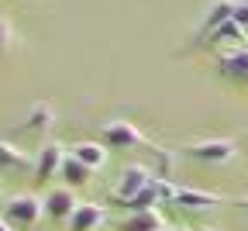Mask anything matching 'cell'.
<instances>
[{
	"label": "cell",
	"instance_id": "d6986e66",
	"mask_svg": "<svg viewBox=\"0 0 248 231\" xmlns=\"http://www.w3.org/2000/svg\"><path fill=\"white\" fill-rule=\"evenodd\" d=\"M0 231H14V228H11V221L4 217V211H0Z\"/></svg>",
	"mask_w": 248,
	"mask_h": 231
},
{
	"label": "cell",
	"instance_id": "ba28073f",
	"mask_svg": "<svg viewBox=\"0 0 248 231\" xmlns=\"http://www.w3.org/2000/svg\"><path fill=\"white\" fill-rule=\"evenodd\" d=\"M55 128V107L38 100V104H31L24 121H21V131H28V135H35V138H45L48 131Z\"/></svg>",
	"mask_w": 248,
	"mask_h": 231
},
{
	"label": "cell",
	"instance_id": "6da1fadb",
	"mask_svg": "<svg viewBox=\"0 0 248 231\" xmlns=\"http://www.w3.org/2000/svg\"><path fill=\"white\" fill-rule=\"evenodd\" d=\"M4 217L11 221V228H35L45 217V197L38 193H14L4 204Z\"/></svg>",
	"mask_w": 248,
	"mask_h": 231
},
{
	"label": "cell",
	"instance_id": "4fadbf2b",
	"mask_svg": "<svg viewBox=\"0 0 248 231\" xmlns=\"http://www.w3.org/2000/svg\"><path fill=\"white\" fill-rule=\"evenodd\" d=\"M62 186H69V190H79V186H86L90 180H93V169H86L79 159H73V155H66V162H62Z\"/></svg>",
	"mask_w": 248,
	"mask_h": 231
},
{
	"label": "cell",
	"instance_id": "3957f363",
	"mask_svg": "<svg viewBox=\"0 0 248 231\" xmlns=\"http://www.w3.org/2000/svg\"><path fill=\"white\" fill-rule=\"evenodd\" d=\"M155 183V173H152V166H124L121 169V180H117V186H114V200L121 204V200H131L135 193H141L145 186H152Z\"/></svg>",
	"mask_w": 248,
	"mask_h": 231
},
{
	"label": "cell",
	"instance_id": "7a4b0ae2",
	"mask_svg": "<svg viewBox=\"0 0 248 231\" xmlns=\"http://www.w3.org/2000/svg\"><path fill=\"white\" fill-rule=\"evenodd\" d=\"M190 155L197 162H207V166H224L238 155V142L234 138H210V142H197L190 145Z\"/></svg>",
	"mask_w": 248,
	"mask_h": 231
},
{
	"label": "cell",
	"instance_id": "7402d4cb",
	"mask_svg": "<svg viewBox=\"0 0 248 231\" xmlns=\"http://www.w3.org/2000/svg\"><path fill=\"white\" fill-rule=\"evenodd\" d=\"M200 231H214V228H200Z\"/></svg>",
	"mask_w": 248,
	"mask_h": 231
},
{
	"label": "cell",
	"instance_id": "9a60e30c",
	"mask_svg": "<svg viewBox=\"0 0 248 231\" xmlns=\"http://www.w3.org/2000/svg\"><path fill=\"white\" fill-rule=\"evenodd\" d=\"M241 38H245V31H241L234 21L217 24L214 31H203V42H207V45H228V42H241Z\"/></svg>",
	"mask_w": 248,
	"mask_h": 231
},
{
	"label": "cell",
	"instance_id": "ac0fdd59",
	"mask_svg": "<svg viewBox=\"0 0 248 231\" xmlns=\"http://www.w3.org/2000/svg\"><path fill=\"white\" fill-rule=\"evenodd\" d=\"M231 21L248 35V0H234V14H231Z\"/></svg>",
	"mask_w": 248,
	"mask_h": 231
},
{
	"label": "cell",
	"instance_id": "5b68a950",
	"mask_svg": "<svg viewBox=\"0 0 248 231\" xmlns=\"http://www.w3.org/2000/svg\"><path fill=\"white\" fill-rule=\"evenodd\" d=\"M217 76L221 80H231L238 86H248V45L241 49H228L217 55Z\"/></svg>",
	"mask_w": 248,
	"mask_h": 231
},
{
	"label": "cell",
	"instance_id": "2e32d148",
	"mask_svg": "<svg viewBox=\"0 0 248 231\" xmlns=\"http://www.w3.org/2000/svg\"><path fill=\"white\" fill-rule=\"evenodd\" d=\"M231 14H234V0H214L210 11H207V17H203V31H214L217 24L231 21Z\"/></svg>",
	"mask_w": 248,
	"mask_h": 231
},
{
	"label": "cell",
	"instance_id": "44dd1931",
	"mask_svg": "<svg viewBox=\"0 0 248 231\" xmlns=\"http://www.w3.org/2000/svg\"><path fill=\"white\" fill-rule=\"evenodd\" d=\"M172 231H193V228H186V224H176V228H172Z\"/></svg>",
	"mask_w": 248,
	"mask_h": 231
},
{
	"label": "cell",
	"instance_id": "8992f818",
	"mask_svg": "<svg viewBox=\"0 0 248 231\" xmlns=\"http://www.w3.org/2000/svg\"><path fill=\"white\" fill-rule=\"evenodd\" d=\"M66 145H59V142H48V145H42V152H38V159H35V180L38 183H48L52 176H59L62 173V162H66Z\"/></svg>",
	"mask_w": 248,
	"mask_h": 231
},
{
	"label": "cell",
	"instance_id": "ffe728a7",
	"mask_svg": "<svg viewBox=\"0 0 248 231\" xmlns=\"http://www.w3.org/2000/svg\"><path fill=\"white\" fill-rule=\"evenodd\" d=\"M234 204H238V207H245V211H248V197H241V200H234Z\"/></svg>",
	"mask_w": 248,
	"mask_h": 231
},
{
	"label": "cell",
	"instance_id": "5bb4252c",
	"mask_svg": "<svg viewBox=\"0 0 248 231\" xmlns=\"http://www.w3.org/2000/svg\"><path fill=\"white\" fill-rule=\"evenodd\" d=\"M21 169H28V155L11 142H0V173H21Z\"/></svg>",
	"mask_w": 248,
	"mask_h": 231
},
{
	"label": "cell",
	"instance_id": "7c38bea8",
	"mask_svg": "<svg viewBox=\"0 0 248 231\" xmlns=\"http://www.w3.org/2000/svg\"><path fill=\"white\" fill-rule=\"evenodd\" d=\"M69 155L79 159L86 169H100L104 162H107V148H104V142H79V145H73Z\"/></svg>",
	"mask_w": 248,
	"mask_h": 231
},
{
	"label": "cell",
	"instance_id": "9c48e42d",
	"mask_svg": "<svg viewBox=\"0 0 248 231\" xmlns=\"http://www.w3.org/2000/svg\"><path fill=\"white\" fill-rule=\"evenodd\" d=\"M107 217L104 204H93V200H79V207L73 211V217L66 221V231H97Z\"/></svg>",
	"mask_w": 248,
	"mask_h": 231
},
{
	"label": "cell",
	"instance_id": "277c9868",
	"mask_svg": "<svg viewBox=\"0 0 248 231\" xmlns=\"http://www.w3.org/2000/svg\"><path fill=\"white\" fill-rule=\"evenodd\" d=\"M138 145H145V135L131 121H110V124H104V148L128 152V148H138Z\"/></svg>",
	"mask_w": 248,
	"mask_h": 231
},
{
	"label": "cell",
	"instance_id": "52a82bcc",
	"mask_svg": "<svg viewBox=\"0 0 248 231\" xmlns=\"http://www.w3.org/2000/svg\"><path fill=\"white\" fill-rule=\"evenodd\" d=\"M76 207H79L76 190H69V186H55V190L45 197V217H48V221H62V224H66Z\"/></svg>",
	"mask_w": 248,
	"mask_h": 231
},
{
	"label": "cell",
	"instance_id": "e0dca14e",
	"mask_svg": "<svg viewBox=\"0 0 248 231\" xmlns=\"http://www.w3.org/2000/svg\"><path fill=\"white\" fill-rule=\"evenodd\" d=\"M11 45H14V28H11L7 17H0V55H7Z\"/></svg>",
	"mask_w": 248,
	"mask_h": 231
},
{
	"label": "cell",
	"instance_id": "603a6c76",
	"mask_svg": "<svg viewBox=\"0 0 248 231\" xmlns=\"http://www.w3.org/2000/svg\"><path fill=\"white\" fill-rule=\"evenodd\" d=\"M162 231H172V228H162Z\"/></svg>",
	"mask_w": 248,
	"mask_h": 231
},
{
	"label": "cell",
	"instance_id": "30bf717a",
	"mask_svg": "<svg viewBox=\"0 0 248 231\" xmlns=\"http://www.w3.org/2000/svg\"><path fill=\"white\" fill-rule=\"evenodd\" d=\"M217 204H221V197H214L207 190L179 186V193H176V207H183V211H214Z\"/></svg>",
	"mask_w": 248,
	"mask_h": 231
},
{
	"label": "cell",
	"instance_id": "8fae6325",
	"mask_svg": "<svg viewBox=\"0 0 248 231\" xmlns=\"http://www.w3.org/2000/svg\"><path fill=\"white\" fill-rule=\"evenodd\" d=\"M162 228H169L162 211H135L121 221V231H162Z\"/></svg>",
	"mask_w": 248,
	"mask_h": 231
}]
</instances>
